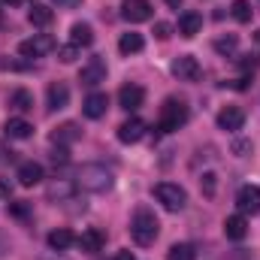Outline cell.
Listing matches in <instances>:
<instances>
[{"label":"cell","instance_id":"cell-40","mask_svg":"<svg viewBox=\"0 0 260 260\" xmlns=\"http://www.w3.org/2000/svg\"><path fill=\"white\" fill-rule=\"evenodd\" d=\"M0 3H9V6H18V3H24V0H0Z\"/></svg>","mask_w":260,"mask_h":260},{"label":"cell","instance_id":"cell-26","mask_svg":"<svg viewBox=\"0 0 260 260\" xmlns=\"http://www.w3.org/2000/svg\"><path fill=\"white\" fill-rule=\"evenodd\" d=\"M167 260H197V248L188 245V242H176V245L167 251Z\"/></svg>","mask_w":260,"mask_h":260},{"label":"cell","instance_id":"cell-10","mask_svg":"<svg viewBox=\"0 0 260 260\" xmlns=\"http://www.w3.org/2000/svg\"><path fill=\"white\" fill-rule=\"evenodd\" d=\"M76 242H79V248H82V251L97 254V251H103V245H106V233H103V230H97V227H88V230H82V236H79Z\"/></svg>","mask_w":260,"mask_h":260},{"label":"cell","instance_id":"cell-30","mask_svg":"<svg viewBox=\"0 0 260 260\" xmlns=\"http://www.w3.org/2000/svg\"><path fill=\"white\" fill-rule=\"evenodd\" d=\"M76 55H79V49H76L73 43H70V46H61V49H58V58H61L64 64H73V61H76Z\"/></svg>","mask_w":260,"mask_h":260},{"label":"cell","instance_id":"cell-24","mask_svg":"<svg viewBox=\"0 0 260 260\" xmlns=\"http://www.w3.org/2000/svg\"><path fill=\"white\" fill-rule=\"evenodd\" d=\"M9 106H12L15 112H30V109H34V94L24 91V88H18V91L9 94Z\"/></svg>","mask_w":260,"mask_h":260},{"label":"cell","instance_id":"cell-5","mask_svg":"<svg viewBox=\"0 0 260 260\" xmlns=\"http://www.w3.org/2000/svg\"><path fill=\"white\" fill-rule=\"evenodd\" d=\"M52 49H55V40H52L49 34H37V37H30V40L18 43L21 58H43V55H46V52H52Z\"/></svg>","mask_w":260,"mask_h":260},{"label":"cell","instance_id":"cell-9","mask_svg":"<svg viewBox=\"0 0 260 260\" xmlns=\"http://www.w3.org/2000/svg\"><path fill=\"white\" fill-rule=\"evenodd\" d=\"M200 61H197L194 55H182V58H176L173 61V76H179L182 82H197L200 79Z\"/></svg>","mask_w":260,"mask_h":260},{"label":"cell","instance_id":"cell-11","mask_svg":"<svg viewBox=\"0 0 260 260\" xmlns=\"http://www.w3.org/2000/svg\"><path fill=\"white\" fill-rule=\"evenodd\" d=\"M142 100H145V91L139 85H121V91H118V106L121 109L133 112V109L142 106Z\"/></svg>","mask_w":260,"mask_h":260},{"label":"cell","instance_id":"cell-3","mask_svg":"<svg viewBox=\"0 0 260 260\" xmlns=\"http://www.w3.org/2000/svg\"><path fill=\"white\" fill-rule=\"evenodd\" d=\"M151 194H154V200H157L167 212H179V209H185V203H188L185 188H179V185H173V182H157Z\"/></svg>","mask_w":260,"mask_h":260},{"label":"cell","instance_id":"cell-37","mask_svg":"<svg viewBox=\"0 0 260 260\" xmlns=\"http://www.w3.org/2000/svg\"><path fill=\"white\" fill-rule=\"evenodd\" d=\"M115 260H136V257H133V251H118Z\"/></svg>","mask_w":260,"mask_h":260},{"label":"cell","instance_id":"cell-18","mask_svg":"<svg viewBox=\"0 0 260 260\" xmlns=\"http://www.w3.org/2000/svg\"><path fill=\"white\" fill-rule=\"evenodd\" d=\"M200 27H203V15L200 12H194V9H188V12H182L179 15V34L182 37H197L200 34Z\"/></svg>","mask_w":260,"mask_h":260},{"label":"cell","instance_id":"cell-13","mask_svg":"<svg viewBox=\"0 0 260 260\" xmlns=\"http://www.w3.org/2000/svg\"><path fill=\"white\" fill-rule=\"evenodd\" d=\"M242 124H245V112L239 106H224L218 112V127L221 130H242Z\"/></svg>","mask_w":260,"mask_h":260},{"label":"cell","instance_id":"cell-4","mask_svg":"<svg viewBox=\"0 0 260 260\" xmlns=\"http://www.w3.org/2000/svg\"><path fill=\"white\" fill-rule=\"evenodd\" d=\"M185 121H188V106H185L182 100H167V103L160 106L157 127L164 130V133H173V130H179Z\"/></svg>","mask_w":260,"mask_h":260},{"label":"cell","instance_id":"cell-15","mask_svg":"<svg viewBox=\"0 0 260 260\" xmlns=\"http://www.w3.org/2000/svg\"><path fill=\"white\" fill-rule=\"evenodd\" d=\"M18 185H24V188H34V185H40L43 182V167L37 164V160H27V164H21L18 167Z\"/></svg>","mask_w":260,"mask_h":260},{"label":"cell","instance_id":"cell-19","mask_svg":"<svg viewBox=\"0 0 260 260\" xmlns=\"http://www.w3.org/2000/svg\"><path fill=\"white\" fill-rule=\"evenodd\" d=\"M70 43H73L76 49H88V46L94 43V30H91V24L76 21V24L70 27Z\"/></svg>","mask_w":260,"mask_h":260},{"label":"cell","instance_id":"cell-20","mask_svg":"<svg viewBox=\"0 0 260 260\" xmlns=\"http://www.w3.org/2000/svg\"><path fill=\"white\" fill-rule=\"evenodd\" d=\"M52 18H55V12H52L46 3H34V6H30V12H27V21H30L34 27H49V24H52Z\"/></svg>","mask_w":260,"mask_h":260},{"label":"cell","instance_id":"cell-2","mask_svg":"<svg viewBox=\"0 0 260 260\" xmlns=\"http://www.w3.org/2000/svg\"><path fill=\"white\" fill-rule=\"evenodd\" d=\"M157 233H160V221L154 218V212H151V209H136V215H133V221H130V236H133V242L142 245V248H148V245L157 239Z\"/></svg>","mask_w":260,"mask_h":260},{"label":"cell","instance_id":"cell-38","mask_svg":"<svg viewBox=\"0 0 260 260\" xmlns=\"http://www.w3.org/2000/svg\"><path fill=\"white\" fill-rule=\"evenodd\" d=\"M167 6H173V9H179V6H182V0H167Z\"/></svg>","mask_w":260,"mask_h":260},{"label":"cell","instance_id":"cell-7","mask_svg":"<svg viewBox=\"0 0 260 260\" xmlns=\"http://www.w3.org/2000/svg\"><path fill=\"white\" fill-rule=\"evenodd\" d=\"M121 15L127 18L130 24H139V21H148L154 15V9H151L148 0H124L121 3Z\"/></svg>","mask_w":260,"mask_h":260},{"label":"cell","instance_id":"cell-1","mask_svg":"<svg viewBox=\"0 0 260 260\" xmlns=\"http://www.w3.org/2000/svg\"><path fill=\"white\" fill-rule=\"evenodd\" d=\"M112 182H115V176H112V170L103 167V164H82L79 173H76V188L91 191V194H103V191H109Z\"/></svg>","mask_w":260,"mask_h":260},{"label":"cell","instance_id":"cell-42","mask_svg":"<svg viewBox=\"0 0 260 260\" xmlns=\"http://www.w3.org/2000/svg\"><path fill=\"white\" fill-rule=\"evenodd\" d=\"M64 3H76V0H64Z\"/></svg>","mask_w":260,"mask_h":260},{"label":"cell","instance_id":"cell-32","mask_svg":"<svg viewBox=\"0 0 260 260\" xmlns=\"http://www.w3.org/2000/svg\"><path fill=\"white\" fill-rule=\"evenodd\" d=\"M203 191L209 197L215 194V173H206V176H203Z\"/></svg>","mask_w":260,"mask_h":260},{"label":"cell","instance_id":"cell-44","mask_svg":"<svg viewBox=\"0 0 260 260\" xmlns=\"http://www.w3.org/2000/svg\"><path fill=\"white\" fill-rule=\"evenodd\" d=\"M49 260H55V257H49ZM58 260H64V257H58Z\"/></svg>","mask_w":260,"mask_h":260},{"label":"cell","instance_id":"cell-39","mask_svg":"<svg viewBox=\"0 0 260 260\" xmlns=\"http://www.w3.org/2000/svg\"><path fill=\"white\" fill-rule=\"evenodd\" d=\"M0 194H3V197L9 194V185H6V182H0Z\"/></svg>","mask_w":260,"mask_h":260},{"label":"cell","instance_id":"cell-33","mask_svg":"<svg viewBox=\"0 0 260 260\" xmlns=\"http://www.w3.org/2000/svg\"><path fill=\"white\" fill-rule=\"evenodd\" d=\"M233 151H236V154H248V151H251V142L239 139V142H233Z\"/></svg>","mask_w":260,"mask_h":260},{"label":"cell","instance_id":"cell-35","mask_svg":"<svg viewBox=\"0 0 260 260\" xmlns=\"http://www.w3.org/2000/svg\"><path fill=\"white\" fill-rule=\"evenodd\" d=\"M52 160H55V164H67V148H58V151L52 154Z\"/></svg>","mask_w":260,"mask_h":260},{"label":"cell","instance_id":"cell-28","mask_svg":"<svg viewBox=\"0 0 260 260\" xmlns=\"http://www.w3.org/2000/svg\"><path fill=\"white\" fill-rule=\"evenodd\" d=\"M73 188L76 185H70V182H52L49 185V200H67L73 194Z\"/></svg>","mask_w":260,"mask_h":260},{"label":"cell","instance_id":"cell-29","mask_svg":"<svg viewBox=\"0 0 260 260\" xmlns=\"http://www.w3.org/2000/svg\"><path fill=\"white\" fill-rule=\"evenodd\" d=\"M236 43H239V40H236V34H227V37H221V40H215V49H218L221 55H230V52L236 49Z\"/></svg>","mask_w":260,"mask_h":260},{"label":"cell","instance_id":"cell-12","mask_svg":"<svg viewBox=\"0 0 260 260\" xmlns=\"http://www.w3.org/2000/svg\"><path fill=\"white\" fill-rule=\"evenodd\" d=\"M106 109H109V97L106 94H100V91H94V94H88V100L82 103V112L88 115V118H103L106 115Z\"/></svg>","mask_w":260,"mask_h":260},{"label":"cell","instance_id":"cell-23","mask_svg":"<svg viewBox=\"0 0 260 260\" xmlns=\"http://www.w3.org/2000/svg\"><path fill=\"white\" fill-rule=\"evenodd\" d=\"M3 130H6V136H9V139H27V136L34 133V124H30V121H24V118H9Z\"/></svg>","mask_w":260,"mask_h":260},{"label":"cell","instance_id":"cell-22","mask_svg":"<svg viewBox=\"0 0 260 260\" xmlns=\"http://www.w3.org/2000/svg\"><path fill=\"white\" fill-rule=\"evenodd\" d=\"M82 136V130H79V124H73V121H67V124H61V127L52 133V142L55 145H70V142H76Z\"/></svg>","mask_w":260,"mask_h":260},{"label":"cell","instance_id":"cell-8","mask_svg":"<svg viewBox=\"0 0 260 260\" xmlns=\"http://www.w3.org/2000/svg\"><path fill=\"white\" fill-rule=\"evenodd\" d=\"M236 209H239V215H257L260 212V188H254V185L239 188V194H236Z\"/></svg>","mask_w":260,"mask_h":260},{"label":"cell","instance_id":"cell-17","mask_svg":"<svg viewBox=\"0 0 260 260\" xmlns=\"http://www.w3.org/2000/svg\"><path fill=\"white\" fill-rule=\"evenodd\" d=\"M46 97H49V109H52V112L67 109V103H70V88H67L64 82H52L49 91H46Z\"/></svg>","mask_w":260,"mask_h":260},{"label":"cell","instance_id":"cell-41","mask_svg":"<svg viewBox=\"0 0 260 260\" xmlns=\"http://www.w3.org/2000/svg\"><path fill=\"white\" fill-rule=\"evenodd\" d=\"M0 24H3V9H0Z\"/></svg>","mask_w":260,"mask_h":260},{"label":"cell","instance_id":"cell-21","mask_svg":"<svg viewBox=\"0 0 260 260\" xmlns=\"http://www.w3.org/2000/svg\"><path fill=\"white\" fill-rule=\"evenodd\" d=\"M73 242H76V236H73V230H67V227H58V230L49 233V248H52V251H67Z\"/></svg>","mask_w":260,"mask_h":260},{"label":"cell","instance_id":"cell-14","mask_svg":"<svg viewBox=\"0 0 260 260\" xmlns=\"http://www.w3.org/2000/svg\"><path fill=\"white\" fill-rule=\"evenodd\" d=\"M145 136V121L142 118H127L121 127H118V139L124 142V145H130V142H139Z\"/></svg>","mask_w":260,"mask_h":260},{"label":"cell","instance_id":"cell-36","mask_svg":"<svg viewBox=\"0 0 260 260\" xmlns=\"http://www.w3.org/2000/svg\"><path fill=\"white\" fill-rule=\"evenodd\" d=\"M6 251H9V239L0 233V254H6Z\"/></svg>","mask_w":260,"mask_h":260},{"label":"cell","instance_id":"cell-31","mask_svg":"<svg viewBox=\"0 0 260 260\" xmlns=\"http://www.w3.org/2000/svg\"><path fill=\"white\" fill-rule=\"evenodd\" d=\"M170 34H173V27H170L167 21H157V24H154V37H157V40H170Z\"/></svg>","mask_w":260,"mask_h":260},{"label":"cell","instance_id":"cell-43","mask_svg":"<svg viewBox=\"0 0 260 260\" xmlns=\"http://www.w3.org/2000/svg\"><path fill=\"white\" fill-rule=\"evenodd\" d=\"M257 43H260V30H257Z\"/></svg>","mask_w":260,"mask_h":260},{"label":"cell","instance_id":"cell-16","mask_svg":"<svg viewBox=\"0 0 260 260\" xmlns=\"http://www.w3.org/2000/svg\"><path fill=\"white\" fill-rule=\"evenodd\" d=\"M224 236L233 239V242H242V239L248 236V221H245V215H230V218L224 221Z\"/></svg>","mask_w":260,"mask_h":260},{"label":"cell","instance_id":"cell-27","mask_svg":"<svg viewBox=\"0 0 260 260\" xmlns=\"http://www.w3.org/2000/svg\"><path fill=\"white\" fill-rule=\"evenodd\" d=\"M233 18L248 24L251 21V0H233Z\"/></svg>","mask_w":260,"mask_h":260},{"label":"cell","instance_id":"cell-34","mask_svg":"<svg viewBox=\"0 0 260 260\" xmlns=\"http://www.w3.org/2000/svg\"><path fill=\"white\" fill-rule=\"evenodd\" d=\"M9 209H12V215H18V218H24V215H27V203H12Z\"/></svg>","mask_w":260,"mask_h":260},{"label":"cell","instance_id":"cell-25","mask_svg":"<svg viewBox=\"0 0 260 260\" xmlns=\"http://www.w3.org/2000/svg\"><path fill=\"white\" fill-rule=\"evenodd\" d=\"M118 49H121V55H136L145 49V40H142V34H124L118 40Z\"/></svg>","mask_w":260,"mask_h":260},{"label":"cell","instance_id":"cell-6","mask_svg":"<svg viewBox=\"0 0 260 260\" xmlns=\"http://www.w3.org/2000/svg\"><path fill=\"white\" fill-rule=\"evenodd\" d=\"M79 82L88 85V88H97L100 82H106V61H103L100 55H94L88 64L79 70Z\"/></svg>","mask_w":260,"mask_h":260}]
</instances>
